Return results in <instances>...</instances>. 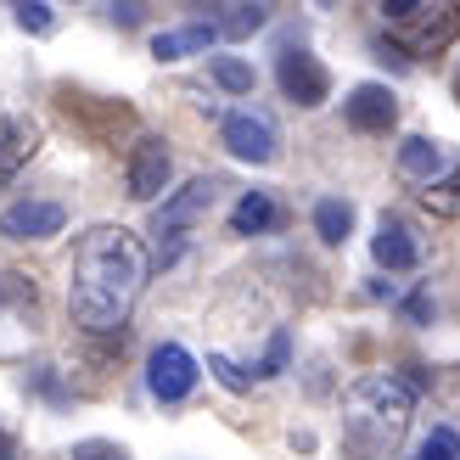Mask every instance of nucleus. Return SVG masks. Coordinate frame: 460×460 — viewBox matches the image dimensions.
Here are the masks:
<instances>
[{"label":"nucleus","mask_w":460,"mask_h":460,"mask_svg":"<svg viewBox=\"0 0 460 460\" xmlns=\"http://www.w3.org/2000/svg\"><path fill=\"white\" fill-rule=\"evenodd\" d=\"M416 394L421 387L410 376H399V371L359 376L349 394H342V449H349L354 460L387 455L404 438L410 416H416Z\"/></svg>","instance_id":"2"},{"label":"nucleus","mask_w":460,"mask_h":460,"mask_svg":"<svg viewBox=\"0 0 460 460\" xmlns=\"http://www.w3.org/2000/svg\"><path fill=\"white\" fill-rule=\"evenodd\" d=\"M399 174L416 180V186L427 191L432 180H438V146H432L427 135H410V141H399Z\"/></svg>","instance_id":"16"},{"label":"nucleus","mask_w":460,"mask_h":460,"mask_svg":"<svg viewBox=\"0 0 460 460\" xmlns=\"http://www.w3.org/2000/svg\"><path fill=\"white\" fill-rule=\"evenodd\" d=\"M169 174H174V157L169 146L157 141V135H141V141L129 146V164H124V186L135 202H157L169 191Z\"/></svg>","instance_id":"7"},{"label":"nucleus","mask_w":460,"mask_h":460,"mask_svg":"<svg viewBox=\"0 0 460 460\" xmlns=\"http://www.w3.org/2000/svg\"><path fill=\"white\" fill-rule=\"evenodd\" d=\"M264 22H270L264 6H225V12H219V34H225V40H247V34H259Z\"/></svg>","instance_id":"20"},{"label":"nucleus","mask_w":460,"mask_h":460,"mask_svg":"<svg viewBox=\"0 0 460 460\" xmlns=\"http://www.w3.org/2000/svg\"><path fill=\"white\" fill-rule=\"evenodd\" d=\"M387 29H394V40L404 45L410 57H438L444 45L460 40V6L455 0H387L382 6Z\"/></svg>","instance_id":"3"},{"label":"nucleus","mask_w":460,"mask_h":460,"mask_svg":"<svg viewBox=\"0 0 460 460\" xmlns=\"http://www.w3.org/2000/svg\"><path fill=\"white\" fill-rule=\"evenodd\" d=\"M40 152V124L34 119H0V186H12L17 169Z\"/></svg>","instance_id":"14"},{"label":"nucleus","mask_w":460,"mask_h":460,"mask_svg":"<svg viewBox=\"0 0 460 460\" xmlns=\"http://www.w3.org/2000/svg\"><path fill=\"white\" fill-rule=\"evenodd\" d=\"M0 460H17V438H12L6 427H0Z\"/></svg>","instance_id":"27"},{"label":"nucleus","mask_w":460,"mask_h":460,"mask_svg":"<svg viewBox=\"0 0 460 460\" xmlns=\"http://www.w3.org/2000/svg\"><path fill=\"white\" fill-rule=\"evenodd\" d=\"M421 208H427L432 219H460V164H455L449 174H438V180L421 191Z\"/></svg>","instance_id":"18"},{"label":"nucleus","mask_w":460,"mask_h":460,"mask_svg":"<svg viewBox=\"0 0 460 460\" xmlns=\"http://www.w3.org/2000/svg\"><path fill=\"white\" fill-rule=\"evenodd\" d=\"M314 230H320V242H342L354 230V208L349 202H337V197H326V202H314Z\"/></svg>","instance_id":"19"},{"label":"nucleus","mask_w":460,"mask_h":460,"mask_svg":"<svg viewBox=\"0 0 460 460\" xmlns=\"http://www.w3.org/2000/svg\"><path fill=\"white\" fill-rule=\"evenodd\" d=\"M74 460H129V449L107 444V438H84V444H74Z\"/></svg>","instance_id":"26"},{"label":"nucleus","mask_w":460,"mask_h":460,"mask_svg":"<svg viewBox=\"0 0 460 460\" xmlns=\"http://www.w3.org/2000/svg\"><path fill=\"white\" fill-rule=\"evenodd\" d=\"M40 332V287L22 270H0V365L29 354Z\"/></svg>","instance_id":"5"},{"label":"nucleus","mask_w":460,"mask_h":460,"mask_svg":"<svg viewBox=\"0 0 460 460\" xmlns=\"http://www.w3.org/2000/svg\"><path fill=\"white\" fill-rule=\"evenodd\" d=\"M287 359H292V342H287V332H275V337H270V354L259 359V371H252V376H281Z\"/></svg>","instance_id":"24"},{"label":"nucleus","mask_w":460,"mask_h":460,"mask_svg":"<svg viewBox=\"0 0 460 460\" xmlns=\"http://www.w3.org/2000/svg\"><path fill=\"white\" fill-rule=\"evenodd\" d=\"M416 460H460V432L455 427H432L416 444Z\"/></svg>","instance_id":"21"},{"label":"nucleus","mask_w":460,"mask_h":460,"mask_svg":"<svg viewBox=\"0 0 460 460\" xmlns=\"http://www.w3.org/2000/svg\"><path fill=\"white\" fill-rule=\"evenodd\" d=\"M208 371H214V376H219V382L230 387V394H247V387H252V376L242 371V365H230L225 354H214V359H208Z\"/></svg>","instance_id":"25"},{"label":"nucleus","mask_w":460,"mask_h":460,"mask_svg":"<svg viewBox=\"0 0 460 460\" xmlns=\"http://www.w3.org/2000/svg\"><path fill=\"white\" fill-rule=\"evenodd\" d=\"M455 102H460V79H455Z\"/></svg>","instance_id":"28"},{"label":"nucleus","mask_w":460,"mask_h":460,"mask_svg":"<svg viewBox=\"0 0 460 460\" xmlns=\"http://www.w3.org/2000/svg\"><path fill=\"white\" fill-rule=\"evenodd\" d=\"M152 252L129 225H90L74 242L67 275V314L84 337H119L146 292Z\"/></svg>","instance_id":"1"},{"label":"nucleus","mask_w":460,"mask_h":460,"mask_svg":"<svg viewBox=\"0 0 460 460\" xmlns=\"http://www.w3.org/2000/svg\"><path fill=\"white\" fill-rule=\"evenodd\" d=\"M214 191H219V180H208V174H197V180H186L174 197H164V208H157V219H152V264L164 270V264H174L180 252H186V242H191V230L202 225V214L214 208Z\"/></svg>","instance_id":"4"},{"label":"nucleus","mask_w":460,"mask_h":460,"mask_svg":"<svg viewBox=\"0 0 460 460\" xmlns=\"http://www.w3.org/2000/svg\"><path fill=\"white\" fill-rule=\"evenodd\" d=\"M371 252H376V264H382V270L404 275V270H416V264H421V236H416V230H410L399 214H382L376 236H371Z\"/></svg>","instance_id":"13"},{"label":"nucleus","mask_w":460,"mask_h":460,"mask_svg":"<svg viewBox=\"0 0 460 460\" xmlns=\"http://www.w3.org/2000/svg\"><path fill=\"white\" fill-rule=\"evenodd\" d=\"M214 84L230 90V96H247V90H252V67L236 62V57H214Z\"/></svg>","instance_id":"22"},{"label":"nucleus","mask_w":460,"mask_h":460,"mask_svg":"<svg viewBox=\"0 0 460 460\" xmlns=\"http://www.w3.org/2000/svg\"><path fill=\"white\" fill-rule=\"evenodd\" d=\"M146 387H152V399H164V404L191 399V387H197V359L180 349V342H157L152 359H146Z\"/></svg>","instance_id":"9"},{"label":"nucleus","mask_w":460,"mask_h":460,"mask_svg":"<svg viewBox=\"0 0 460 460\" xmlns=\"http://www.w3.org/2000/svg\"><path fill=\"white\" fill-rule=\"evenodd\" d=\"M214 40H225V34H219V17L186 22V29H174V34H157V40H152V57H157V62H174V57H186V51H208Z\"/></svg>","instance_id":"15"},{"label":"nucleus","mask_w":460,"mask_h":460,"mask_svg":"<svg viewBox=\"0 0 460 460\" xmlns=\"http://www.w3.org/2000/svg\"><path fill=\"white\" fill-rule=\"evenodd\" d=\"M219 141L230 146V157H242V164H275V124L264 112H230L219 124Z\"/></svg>","instance_id":"10"},{"label":"nucleus","mask_w":460,"mask_h":460,"mask_svg":"<svg viewBox=\"0 0 460 460\" xmlns=\"http://www.w3.org/2000/svg\"><path fill=\"white\" fill-rule=\"evenodd\" d=\"M12 12H17L22 34H51L57 29V6H45V0H22V6H12Z\"/></svg>","instance_id":"23"},{"label":"nucleus","mask_w":460,"mask_h":460,"mask_svg":"<svg viewBox=\"0 0 460 460\" xmlns=\"http://www.w3.org/2000/svg\"><path fill=\"white\" fill-rule=\"evenodd\" d=\"M275 84H281V96L292 107H320V102L332 96L326 62L309 57V51H281V62H275Z\"/></svg>","instance_id":"8"},{"label":"nucleus","mask_w":460,"mask_h":460,"mask_svg":"<svg viewBox=\"0 0 460 460\" xmlns=\"http://www.w3.org/2000/svg\"><path fill=\"white\" fill-rule=\"evenodd\" d=\"M270 225H281V208H275L264 191H247L236 208H230V230H236V236H264Z\"/></svg>","instance_id":"17"},{"label":"nucleus","mask_w":460,"mask_h":460,"mask_svg":"<svg viewBox=\"0 0 460 460\" xmlns=\"http://www.w3.org/2000/svg\"><path fill=\"white\" fill-rule=\"evenodd\" d=\"M57 112L79 135H90L96 146H112L124 129H135V107L129 102H112V96H90V90H57Z\"/></svg>","instance_id":"6"},{"label":"nucleus","mask_w":460,"mask_h":460,"mask_svg":"<svg viewBox=\"0 0 460 460\" xmlns=\"http://www.w3.org/2000/svg\"><path fill=\"white\" fill-rule=\"evenodd\" d=\"M67 225V208L62 202H45V197H29V202H12L0 214V236L6 242H45Z\"/></svg>","instance_id":"11"},{"label":"nucleus","mask_w":460,"mask_h":460,"mask_svg":"<svg viewBox=\"0 0 460 460\" xmlns=\"http://www.w3.org/2000/svg\"><path fill=\"white\" fill-rule=\"evenodd\" d=\"M342 112H349V124L359 135H387L399 124V96L387 84H354L349 102H342Z\"/></svg>","instance_id":"12"}]
</instances>
